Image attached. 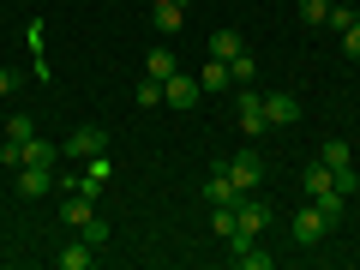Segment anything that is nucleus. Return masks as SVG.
Instances as JSON below:
<instances>
[{
  "label": "nucleus",
  "mask_w": 360,
  "mask_h": 270,
  "mask_svg": "<svg viewBox=\"0 0 360 270\" xmlns=\"http://www.w3.org/2000/svg\"><path fill=\"white\" fill-rule=\"evenodd\" d=\"M264 115H270V127H295V120H300V96L276 90V96H264Z\"/></svg>",
  "instance_id": "obj_8"
},
{
  "label": "nucleus",
  "mask_w": 360,
  "mask_h": 270,
  "mask_svg": "<svg viewBox=\"0 0 360 270\" xmlns=\"http://www.w3.org/2000/svg\"><path fill=\"white\" fill-rule=\"evenodd\" d=\"M300 180H307V193H312V198H324V193H336V168L324 162V156H319V162H307V174H300Z\"/></svg>",
  "instance_id": "obj_11"
},
{
  "label": "nucleus",
  "mask_w": 360,
  "mask_h": 270,
  "mask_svg": "<svg viewBox=\"0 0 360 270\" xmlns=\"http://www.w3.org/2000/svg\"><path fill=\"white\" fill-rule=\"evenodd\" d=\"M198 84H205V96H210V90H229V60H217V54H210L205 72H198Z\"/></svg>",
  "instance_id": "obj_14"
},
{
  "label": "nucleus",
  "mask_w": 360,
  "mask_h": 270,
  "mask_svg": "<svg viewBox=\"0 0 360 270\" xmlns=\"http://www.w3.org/2000/svg\"><path fill=\"white\" fill-rule=\"evenodd\" d=\"M246 49V37L234 25H222V30H210V54H217V60H234V54Z\"/></svg>",
  "instance_id": "obj_13"
},
{
  "label": "nucleus",
  "mask_w": 360,
  "mask_h": 270,
  "mask_svg": "<svg viewBox=\"0 0 360 270\" xmlns=\"http://www.w3.org/2000/svg\"><path fill=\"white\" fill-rule=\"evenodd\" d=\"M132 96H139V108H156V103H162V78H139Z\"/></svg>",
  "instance_id": "obj_21"
},
{
  "label": "nucleus",
  "mask_w": 360,
  "mask_h": 270,
  "mask_svg": "<svg viewBox=\"0 0 360 270\" xmlns=\"http://www.w3.org/2000/svg\"><path fill=\"white\" fill-rule=\"evenodd\" d=\"M150 25H156V37H174L180 25H186V0H162V6H150Z\"/></svg>",
  "instance_id": "obj_7"
},
{
  "label": "nucleus",
  "mask_w": 360,
  "mask_h": 270,
  "mask_svg": "<svg viewBox=\"0 0 360 270\" xmlns=\"http://www.w3.org/2000/svg\"><path fill=\"white\" fill-rule=\"evenodd\" d=\"M336 193H342V198H354V193H360V174H354V162H342V168H336Z\"/></svg>",
  "instance_id": "obj_23"
},
{
  "label": "nucleus",
  "mask_w": 360,
  "mask_h": 270,
  "mask_svg": "<svg viewBox=\"0 0 360 270\" xmlns=\"http://www.w3.org/2000/svg\"><path fill=\"white\" fill-rule=\"evenodd\" d=\"M25 42H30V54H37V84H49V60H42V18L25 30Z\"/></svg>",
  "instance_id": "obj_18"
},
{
  "label": "nucleus",
  "mask_w": 360,
  "mask_h": 270,
  "mask_svg": "<svg viewBox=\"0 0 360 270\" xmlns=\"http://www.w3.org/2000/svg\"><path fill=\"white\" fill-rule=\"evenodd\" d=\"M252 72H258V60H252V54H234V60H229V78H234V84H252Z\"/></svg>",
  "instance_id": "obj_19"
},
{
  "label": "nucleus",
  "mask_w": 360,
  "mask_h": 270,
  "mask_svg": "<svg viewBox=\"0 0 360 270\" xmlns=\"http://www.w3.org/2000/svg\"><path fill=\"white\" fill-rule=\"evenodd\" d=\"M103 150H108V132L103 127H78L72 139L60 144V156H84V162H90V156H103Z\"/></svg>",
  "instance_id": "obj_5"
},
{
  "label": "nucleus",
  "mask_w": 360,
  "mask_h": 270,
  "mask_svg": "<svg viewBox=\"0 0 360 270\" xmlns=\"http://www.w3.org/2000/svg\"><path fill=\"white\" fill-rule=\"evenodd\" d=\"M324 162H330V168H342V162H354V150H348V139H324Z\"/></svg>",
  "instance_id": "obj_20"
},
{
  "label": "nucleus",
  "mask_w": 360,
  "mask_h": 270,
  "mask_svg": "<svg viewBox=\"0 0 360 270\" xmlns=\"http://www.w3.org/2000/svg\"><path fill=\"white\" fill-rule=\"evenodd\" d=\"M234 120H240V132H246V139H264V132H270L264 96H258L252 84H240V90H234Z\"/></svg>",
  "instance_id": "obj_1"
},
{
  "label": "nucleus",
  "mask_w": 360,
  "mask_h": 270,
  "mask_svg": "<svg viewBox=\"0 0 360 270\" xmlns=\"http://www.w3.org/2000/svg\"><path fill=\"white\" fill-rule=\"evenodd\" d=\"M13 90H18V72H13V66H0V96H13Z\"/></svg>",
  "instance_id": "obj_28"
},
{
  "label": "nucleus",
  "mask_w": 360,
  "mask_h": 270,
  "mask_svg": "<svg viewBox=\"0 0 360 270\" xmlns=\"http://www.w3.org/2000/svg\"><path fill=\"white\" fill-rule=\"evenodd\" d=\"M54 264H60V270H90V264H96V252H90V240H78V246H66Z\"/></svg>",
  "instance_id": "obj_15"
},
{
  "label": "nucleus",
  "mask_w": 360,
  "mask_h": 270,
  "mask_svg": "<svg viewBox=\"0 0 360 270\" xmlns=\"http://www.w3.org/2000/svg\"><path fill=\"white\" fill-rule=\"evenodd\" d=\"M342 54H348V60H360V18L342 30Z\"/></svg>",
  "instance_id": "obj_27"
},
{
  "label": "nucleus",
  "mask_w": 360,
  "mask_h": 270,
  "mask_svg": "<svg viewBox=\"0 0 360 270\" xmlns=\"http://www.w3.org/2000/svg\"><path fill=\"white\" fill-rule=\"evenodd\" d=\"M90 210H96V198H84V193H72V198H66V205H60V217L72 222V229H84V217H90Z\"/></svg>",
  "instance_id": "obj_16"
},
{
  "label": "nucleus",
  "mask_w": 360,
  "mask_h": 270,
  "mask_svg": "<svg viewBox=\"0 0 360 270\" xmlns=\"http://www.w3.org/2000/svg\"><path fill=\"white\" fill-rule=\"evenodd\" d=\"M264 174H270V168H264V156H258V150H240V156H229V180H234V193H258V186H264Z\"/></svg>",
  "instance_id": "obj_2"
},
{
  "label": "nucleus",
  "mask_w": 360,
  "mask_h": 270,
  "mask_svg": "<svg viewBox=\"0 0 360 270\" xmlns=\"http://www.w3.org/2000/svg\"><path fill=\"white\" fill-rule=\"evenodd\" d=\"M234 264H240V270H270V252H258V246H246V252L234 258Z\"/></svg>",
  "instance_id": "obj_25"
},
{
  "label": "nucleus",
  "mask_w": 360,
  "mask_h": 270,
  "mask_svg": "<svg viewBox=\"0 0 360 270\" xmlns=\"http://www.w3.org/2000/svg\"><path fill=\"white\" fill-rule=\"evenodd\" d=\"M6 139H13V144L37 139V120H30V115H13V120H6Z\"/></svg>",
  "instance_id": "obj_22"
},
{
  "label": "nucleus",
  "mask_w": 360,
  "mask_h": 270,
  "mask_svg": "<svg viewBox=\"0 0 360 270\" xmlns=\"http://www.w3.org/2000/svg\"><path fill=\"white\" fill-rule=\"evenodd\" d=\"M288 234H295V246H319L324 234H330V217H324L319 205H300L295 217H288Z\"/></svg>",
  "instance_id": "obj_3"
},
{
  "label": "nucleus",
  "mask_w": 360,
  "mask_h": 270,
  "mask_svg": "<svg viewBox=\"0 0 360 270\" xmlns=\"http://www.w3.org/2000/svg\"><path fill=\"white\" fill-rule=\"evenodd\" d=\"M150 6H162V0H150ZM186 6H193V0H186Z\"/></svg>",
  "instance_id": "obj_29"
},
{
  "label": "nucleus",
  "mask_w": 360,
  "mask_h": 270,
  "mask_svg": "<svg viewBox=\"0 0 360 270\" xmlns=\"http://www.w3.org/2000/svg\"><path fill=\"white\" fill-rule=\"evenodd\" d=\"M78 234H84V240H90V246H103V240H108V222H103V217H96V210H90V217H84V229H78Z\"/></svg>",
  "instance_id": "obj_24"
},
{
  "label": "nucleus",
  "mask_w": 360,
  "mask_h": 270,
  "mask_svg": "<svg viewBox=\"0 0 360 270\" xmlns=\"http://www.w3.org/2000/svg\"><path fill=\"white\" fill-rule=\"evenodd\" d=\"M354 18H360L354 6H330V18H324V25H330V30H348V25H354Z\"/></svg>",
  "instance_id": "obj_26"
},
{
  "label": "nucleus",
  "mask_w": 360,
  "mask_h": 270,
  "mask_svg": "<svg viewBox=\"0 0 360 270\" xmlns=\"http://www.w3.org/2000/svg\"><path fill=\"white\" fill-rule=\"evenodd\" d=\"M205 205H240V193H234L229 168H210V180H205Z\"/></svg>",
  "instance_id": "obj_9"
},
{
  "label": "nucleus",
  "mask_w": 360,
  "mask_h": 270,
  "mask_svg": "<svg viewBox=\"0 0 360 270\" xmlns=\"http://www.w3.org/2000/svg\"><path fill=\"white\" fill-rule=\"evenodd\" d=\"M234 210H240V229H252V234H264V229H270V205H258V193H246Z\"/></svg>",
  "instance_id": "obj_12"
},
{
  "label": "nucleus",
  "mask_w": 360,
  "mask_h": 270,
  "mask_svg": "<svg viewBox=\"0 0 360 270\" xmlns=\"http://www.w3.org/2000/svg\"><path fill=\"white\" fill-rule=\"evenodd\" d=\"M49 193H54V168H37V162L18 168V198H49Z\"/></svg>",
  "instance_id": "obj_6"
},
{
  "label": "nucleus",
  "mask_w": 360,
  "mask_h": 270,
  "mask_svg": "<svg viewBox=\"0 0 360 270\" xmlns=\"http://www.w3.org/2000/svg\"><path fill=\"white\" fill-rule=\"evenodd\" d=\"M180 72V60H174V49L168 42H156L150 54H144V78H174Z\"/></svg>",
  "instance_id": "obj_10"
},
{
  "label": "nucleus",
  "mask_w": 360,
  "mask_h": 270,
  "mask_svg": "<svg viewBox=\"0 0 360 270\" xmlns=\"http://www.w3.org/2000/svg\"><path fill=\"white\" fill-rule=\"evenodd\" d=\"M330 6H336V0H300L295 13H300V25H312V30H319L324 18H330Z\"/></svg>",
  "instance_id": "obj_17"
},
{
  "label": "nucleus",
  "mask_w": 360,
  "mask_h": 270,
  "mask_svg": "<svg viewBox=\"0 0 360 270\" xmlns=\"http://www.w3.org/2000/svg\"><path fill=\"white\" fill-rule=\"evenodd\" d=\"M162 103H168V108H198V103H205V84H198V72H174V78H162Z\"/></svg>",
  "instance_id": "obj_4"
}]
</instances>
